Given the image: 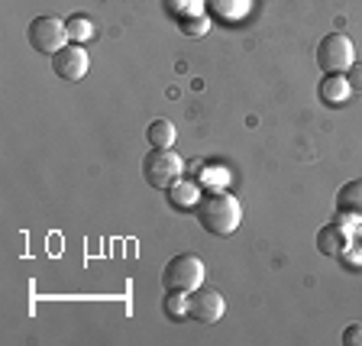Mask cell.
<instances>
[{"instance_id": "6da1fadb", "label": "cell", "mask_w": 362, "mask_h": 346, "mask_svg": "<svg viewBox=\"0 0 362 346\" xmlns=\"http://www.w3.org/2000/svg\"><path fill=\"white\" fill-rule=\"evenodd\" d=\"M197 214V224L214 236H233L236 226L243 220V204L236 201L233 195H226V191H211V195H204L194 207Z\"/></svg>"}, {"instance_id": "7a4b0ae2", "label": "cell", "mask_w": 362, "mask_h": 346, "mask_svg": "<svg viewBox=\"0 0 362 346\" xmlns=\"http://www.w3.org/2000/svg\"><path fill=\"white\" fill-rule=\"evenodd\" d=\"M204 275H207V269H204L201 259L194 253H181V256L168 259L165 272H162V285H165V292L191 294L194 288L204 285Z\"/></svg>"}, {"instance_id": "3957f363", "label": "cell", "mask_w": 362, "mask_h": 346, "mask_svg": "<svg viewBox=\"0 0 362 346\" xmlns=\"http://www.w3.org/2000/svg\"><path fill=\"white\" fill-rule=\"evenodd\" d=\"M353 62H356V49L346 33H327L320 39V45H317V65H320L324 75H343Z\"/></svg>"}, {"instance_id": "277c9868", "label": "cell", "mask_w": 362, "mask_h": 346, "mask_svg": "<svg viewBox=\"0 0 362 346\" xmlns=\"http://www.w3.org/2000/svg\"><path fill=\"white\" fill-rule=\"evenodd\" d=\"M185 172V158L172 149H152L143 158V178L152 188H172L175 181H181Z\"/></svg>"}, {"instance_id": "5b68a950", "label": "cell", "mask_w": 362, "mask_h": 346, "mask_svg": "<svg viewBox=\"0 0 362 346\" xmlns=\"http://www.w3.org/2000/svg\"><path fill=\"white\" fill-rule=\"evenodd\" d=\"M26 39H30V45L36 52L55 55L59 49L68 45V26L62 20H55V16H36L30 23V30H26Z\"/></svg>"}, {"instance_id": "8992f818", "label": "cell", "mask_w": 362, "mask_h": 346, "mask_svg": "<svg viewBox=\"0 0 362 346\" xmlns=\"http://www.w3.org/2000/svg\"><path fill=\"white\" fill-rule=\"evenodd\" d=\"M223 311H226V301L217 288L201 285L188 294V317L197 321V324H217L220 317H223Z\"/></svg>"}, {"instance_id": "52a82bcc", "label": "cell", "mask_w": 362, "mask_h": 346, "mask_svg": "<svg viewBox=\"0 0 362 346\" xmlns=\"http://www.w3.org/2000/svg\"><path fill=\"white\" fill-rule=\"evenodd\" d=\"M88 68H90V59H88V52H84L81 42H71V45H65V49H59V52L52 55L55 78H65V81H81V78L88 75Z\"/></svg>"}, {"instance_id": "ba28073f", "label": "cell", "mask_w": 362, "mask_h": 346, "mask_svg": "<svg viewBox=\"0 0 362 346\" xmlns=\"http://www.w3.org/2000/svg\"><path fill=\"white\" fill-rule=\"evenodd\" d=\"M353 226L337 220V224H327L320 226V233H317V253L320 256H330V259H339L346 256L349 249H353Z\"/></svg>"}, {"instance_id": "9c48e42d", "label": "cell", "mask_w": 362, "mask_h": 346, "mask_svg": "<svg viewBox=\"0 0 362 346\" xmlns=\"http://www.w3.org/2000/svg\"><path fill=\"white\" fill-rule=\"evenodd\" d=\"M337 220H343L349 226L362 224V178L346 181L337 191Z\"/></svg>"}, {"instance_id": "30bf717a", "label": "cell", "mask_w": 362, "mask_h": 346, "mask_svg": "<svg viewBox=\"0 0 362 346\" xmlns=\"http://www.w3.org/2000/svg\"><path fill=\"white\" fill-rule=\"evenodd\" d=\"M349 94H353V88H349L346 75H324L317 84V98L327 107H343L349 100Z\"/></svg>"}, {"instance_id": "8fae6325", "label": "cell", "mask_w": 362, "mask_h": 346, "mask_svg": "<svg viewBox=\"0 0 362 346\" xmlns=\"http://www.w3.org/2000/svg\"><path fill=\"white\" fill-rule=\"evenodd\" d=\"M168 191V204H172L175 211H194L201 195H197V185L194 181H175Z\"/></svg>"}, {"instance_id": "7c38bea8", "label": "cell", "mask_w": 362, "mask_h": 346, "mask_svg": "<svg viewBox=\"0 0 362 346\" xmlns=\"http://www.w3.org/2000/svg\"><path fill=\"white\" fill-rule=\"evenodd\" d=\"M146 136H149V143H152V149H172V143H175V127H172V120H152L149 123V129H146Z\"/></svg>"}, {"instance_id": "4fadbf2b", "label": "cell", "mask_w": 362, "mask_h": 346, "mask_svg": "<svg viewBox=\"0 0 362 346\" xmlns=\"http://www.w3.org/2000/svg\"><path fill=\"white\" fill-rule=\"evenodd\" d=\"M65 26H68V39H71V42H88V39L94 36V23L81 13H75L71 20H65Z\"/></svg>"}, {"instance_id": "5bb4252c", "label": "cell", "mask_w": 362, "mask_h": 346, "mask_svg": "<svg viewBox=\"0 0 362 346\" xmlns=\"http://www.w3.org/2000/svg\"><path fill=\"white\" fill-rule=\"evenodd\" d=\"M165 314L172 317V321H185V317H188V294L165 292Z\"/></svg>"}, {"instance_id": "9a60e30c", "label": "cell", "mask_w": 362, "mask_h": 346, "mask_svg": "<svg viewBox=\"0 0 362 346\" xmlns=\"http://www.w3.org/2000/svg\"><path fill=\"white\" fill-rule=\"evenodd\" d=\"M346 78H349V88H353V94H362V59H356L353 65L346 68Z\"/></svg>"}, {"instance_id": "2e32d148", "label": "cell", "mask_w": 362, "mask_h": 346, "mask_svg": "<svg viewBox=\"0 0 362 346\" xmlns=\"http://www.w3.org/2000/svg\"><path fill=\"white\" fill-rule=\"evenodd\" d=\"M181 33H188V36H204V33H207V20H204V16L181 20Z\"/></svg>"}, {"instance_id": "e0dca14e", "label": "cell", "mask_w": 362, "mask_h": 346, "mask_svg": "<svg viewBox=\"0 0 362 346\" xmlns=\"http://www.w3.org/2000/svg\"><path fill=\"white\" fill-rule=\"evenodd\" d=\"M339 340H343V346H362V324H349Z\"/></svg>"}, {"instance_id": "ac0fdd59", "label": "cell", "mask_w": 362, "mask_h": 346, "mask_svg": "<svg viewBox=\"0 0 362 346\" xmlns=\"http://www.w3.org/2000/svg\"><path fill=\"white\" fill-rule=\"evenodd\" d=\"M349 253H362V230L353 233V249H349Z\"/></svg>"}]
</instances>
